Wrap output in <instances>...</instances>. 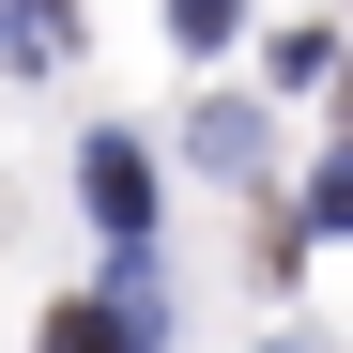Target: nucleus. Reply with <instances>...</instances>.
<instances>
[{"instance_id":"f257e3e1","label":"nucleus","mask_w":353,"mask_h":353,"mask_svg":"<svg viewBox=\"0 0 353 353\" xmlns=\"http://www.w3.org/2000/svg\"><path fill=\"white\" fill-rule=\"evenodd\" d=\"M77 200L139 246V230H154V169H139V139H92V154H77Z\"/></svg>"},{"instance_id":"f03ea898","label":"nucleus","mask_w":353,"mask_h":353,"mask_svg":"<svg viewBox=\"0 0 353 353\" xmlns=\"http://www.w3.org/2000/svg\"><path fill=\"white\" fill-rule=\"evenodd\" d=\"M0 46H16V62H62V46H77V0H0Z\"/></svg>"},{"instance_id":"7ed1b4c3","label":"nucleus","mask_w":353,"mask_h":353,"mask_svg":"<svg viewBox=\"0 0 353 353\" xmlns=\"http://www.w3.org/2000/svg\"><path fill=\"white\" fill-rule=\"evenodd\" d=\"M185 139H200V169H246V154H261V123H246V108H200Z\"/></svg>"},{"instance_id":"20e7f679","label":"nucleus","mask_w":353,"mask_h":353,"mask_svg":"<svg viewBox=\"0 0 353 353\" xmlns=\"http://www.w3.org/2000/svg\"><path fill=\"white\" fill-rule=\"evenodd\" d=\"M46 353H139V323H108V307H62V323H46Z\"/></svg>"},{"instance_id":"39448f33","label":"nucleus","mask_w":353,"mask_h":353,"mask_svg":"<svg viewBox=\"0 0 353 353\" xmlns=\"http://www.w3.org/2000/svg\"><path fill=\"white\" fill-rule=\"evenodd\" d=\"M230 16H246V0H169V31H185V46H215Z\"/></svg>"}]
</instances>
